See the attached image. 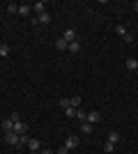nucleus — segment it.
I'll list each match as a JSON object with an SVG mask.
<instances>
[{"label":"nucleus","instance_id":"1","mask_svg":"<svg viewBox=\"0 0 138 154\" xmlns=\"http://www.w3.org/2000/svg\"><path fill=\"white\" fill-rule=\"evenodd\" d=\"M81 145V138L78 136H67V140H65V147L67 149H76Z\"/></svg>","mask_w":138,"mask_h":154},{"label":"nucleus","instance_id":"2","mask_svg":"<svg viewBox=\"0 0 138 154\" xmlns=\"http://www.w3.org/2000/svg\"><path fill=\"white\" fill-rule=\"evenodd\" d=\"M46 23H51V14L48 12H44V14H39L37 19H32V26H46Z\"/></svg>","mask_w":138,"mask_h":154},{"label":"nucleus","instance_id":"3","mask_svg":"<svg viewBox=\"0 0 138 154\" xmlns=\"http://www.w3.org/2000/svg\"><path fill=\"white\" fill-rule=\"evenodd\" d=\"M115 32H118L120 37H124V42H127V44H131V42H133V37L129 35V30H127L124 26H115Z\"/></svg>","mask_w":138,"mask_h":154},{"label":"nucleus","instance_id":"4","mask_svg":"<svg viewBox=\"0 0 138 154\" xmlns=\"http://www.w3.org/2000/svg\"><path fill=\"white\" fill-rule=\"evenodd\" d=\"M14 134H19V136L28 134V124L23 122V120H19V122H14Z\"/></svg>","mask_w":138,"mask_h":154},{"label":"nucleus","instance_id":"5","mask_svg":"<svg viewBox=\"0 0 138 154\" xmlns=\"http://www.w3.org/2000/svg\"><path fill=\"white\" fill-rule=\"evenodd\" d=\"M5 140L9 143V145H16V147H19V143H21V136H19V134H14V131H9V134H5Z\"/></svg>","mask_w":138,"mask_h":154},{"label":"nucleus","instance_id":"6","mask_svg":"<svg viewBox=\"0 0 138 154\" xmlns=\"http://www.w3.org/2000/svg\"><path fill=\"white\" fill-rule=\"evenodd\" d=\"M28 149H30L32 154H39V149H41V143L37 140V138H30V140H28Z\"/></svg>","mask_w":138,"mask_h":154},{"label":"nucleus","instance_id":"7","mask_svg":"<svg viewBox=\"0 0 138 154\" xmlns=\"http://www.w3.org/2000/svg\"><path fill=\"white\" fill-rule=\"evenodd\" d=\"M99 120H101V115H99V110H90L85 115V122H90V124H97Z\"/></svg>","mask_w":138,"mask_h":154},{"label":"nucleus","instance_id":"8","mask_svg":"<svg viewBox=\"0 0 138 154\" xmlns=\"http://www.w3.org/2000/svg\"><path fill=\"white\" fill-rule=\"evenodd\" d=\"M62 39H65L67 44H72V42H76L78 37H76V32H74L72 28H69V30H65V32H62Z\"/></svg>","mask_w":138,"mask_h":154},{"label":"nucleus","instance_id":"9","mask_svg":"<svg viewBox=\"0 0 138 154\" xmlns=\"http://www.w3.org/2000/svg\"><path fill=\"white\" fill-rule=\"evenodd\" d=\"M32 12L37 14V16H39V14H44V12H46V2H44V0H37V2L32 5Z\"/></svg>","mask_w":138,"mask_h":154},{"label":"nucleus","instance_id":"10","mask_svg":"<svg viewBox=\"0 0 138 154\" xmlns=\"http://www.w3.org/2000/svg\"><path fill=\"white\" fill-rule=\"evenodd\" d=\"M32 14V5H19V16H30Z\"/></svg>","mask_w":138,"mask_h":154},{"label":"nucleus","instance_id":"11","mask_svg":"<svg viewBox=\"0 0 138 154\" xmlns=\"http://www.w3.org/2000/svg\"><path fill=\"white\" fill-rule=\"evenodd\" d=\"M0 127H2V131H5V134H9V131H14V122H12V120H9V117H7V120H2V124H0Z\"/></svg>","mask_w":138,"mask_h":154},{"label":"nucleus","instance_id":"12","mask_svg":"<svg viewBox=\"0 0 138 154\" xmlns=\"http://www.w3.org/2000/svg\"><path fill=\"white\" fill-rule=\"evenodd\" d=\"M55 48H58V51H67V48H69V44H67L62 37H58V39H55Z\"/></svg>","mask_w":138,"mask_h":154},{"label":"nucleus","instance_id":"13","mask_svg":"<svg viewBox=\"0 0 138 154\" xmlns=\"http://www.w3.org/2000/svg\"><path fill=\"white\" fill-rule=\"evenodd\" d=\"M81 131H83V134H92V131H94V124H90V122H81Z\"/></svg>","mask_w":138,"mask_h":154},{"label":"nucleus","instance_id":"14","mask_svg":"<svg viewBox=\"0 0 138 154\" xmlns=\"http://www.w3.org/2000/svg\"><path fill=\"white\" fill-rule=\"evenodd\" d=\"M12 53V48H9V44H0V58H7Z\"/></svg>","mask_w":138,"mask_h":154},{"label":"nucleus","instance_id":"15","mask_svg":"<svg viewBox=\"0 0 138 154\" xmlns=\"http://www.w3.org/2000/svg\"><path fill=\"white\" fill-rule=\"evenodd\" d=\"M67 51H69V53H78V51H81V42H78V39H76V42H72Z\"/></svg>","mask_w":138,"mask_h":154},{"label":"nucleus","instance_id":"16","mask_svg":"<svg viewBox=\"0 0 138 154\" xmlns=\"http://www.w3.org/2000/svg\"><path fill=\"white\" fill-rule=\"evenodd\" d=\"M108 143H113V145H118V143H120V134H118V131H111V134H108Z\"/></svg>","mask_w":138,"mask_h":154},{"label":"nucleus","instance_id":"17","mask_svg":"<svg viewBox=\"0 0 138 154\" xmlns=\"http://www.w3.org/2000/svg\"><path fill=\"white\" fill-rule=\"evenodd\" d=\"M127 67H129L131 71H136L138 69V60L136 58H127Z\"/></svg>","mask_w":138,"mask_h":154},{"label":"nucleus","instance_id":"18","mask_svg":"<svg viewBox=\"0 0 138 154\" xmlns=\"http://www.w3.org/2000/svg\"><path fill=\"white\" fill-rule=\"evenodd\" d=\"M69 103H72V108H81V97H78V94L72 97V99H69Z\"/></svg>","mask_w":138,"mask_h":154},{"label":"nucleus","instance_id":"19","mask_svg":"<svg viewBox=\"0 0 138 154\" xmlns=\"http://www.w3.org/2000/svg\"><path fill=\"white\" fill-rule=\"evenodd\" d=\"M104 152H106V154H113V152H115V145L106 140V143H104Z\"/></svg>","mask_w":138,"mask_h":154},{"label":"nucleus","instance_id":"20","mask_svg":"<svg viewBox=\"0 0 138 154\" xmlns=\"http://www.w3.org/2000/svg\"><path fill=\"white\" fill-rule=\"evenodd\" d=\"M65 115H67V117H76V108H72V106H69V108H65Z\"/></svg>","mask_w":138,"mask_h":154},{"label":"nucleus","instance_id":"21","mask_svg":"<svg viewBox=\"0 0 138 154\" xmlns=\"http://www.w3.org/2000/svg\"><path fill=\"white\" fill-rule=\"evenodd\" d=\"M7 12H9V14H19V5H9V7H7Z\"/></svg>","mask_w":138,"mask_h":154},{"label":"nucleus","instance_id":"22","mask_svg":"<svg viewBox=\"0 0 138 154\" xmlns=\"http://www.w3.org/2000/svg\"><path fill=\"white\" fill-rule=\"evenodd\" d=\"M72 103H69V99H60V108H69Z\"/></svg>","mask_w":138,"mask_h":154},{"label":"nucleus","instance_id":"23","mask_svg":"<svg viewBox=\"0 0 138 154\" xmlns=\"http://www.w3.org/2000/svg\"><path fill=\"white\" fill-rule=\"evenodd\" d=\"M28 140H30V136H26V134H23V136H21V143H19V147H21V145H28Z\"/></svg>","mask_w":138,"mask_h":154},{"label":"nucleus","instance_id":"24","mask_svg":"<svg viewBox=\"0 0 138 154\" xmlns=\"http://www.w3.org/2000/svg\"><path fill=\"white\" fill-rule=\"evenodd\" d=\"M9 120H12V122H19L21 115H19V113H12V115H9Z\"/></svg>","mask_w":138,"mask_h":154},{"label":"nucleus","instance_id":"25","mask_svg":"<svg viewBox=\"0 0 138 154\" xmlns=\"http://www.w3.org/2000/svg\"><path fill=\"white\" fill-rule=\"evenodd\" d=\"M55 154H69V149H67L65 145H62V147H60V149H58V152H55Z\"/></svg>","mask_w":138,"mask_h":154},{"label":"nucleus","instance_id":"26","mask_svg":"<svg viewBox=\"0 0 138 154\" xmlns=\"http://www.w3.org/2000/svg\"><path fill=\"white\" fill-rule=\"evenodd\" d=\"M39 154H55V152H51V149H44V147H41V149H39Z\"/></svg>","mask_w":138,"mask_h":154},{"label":"nucleus","instance_id":"27","mask_svg":"<svg viewBox=\"0 0 138 154\" xmlns=\"http://www.w3.org/2000/svg\"><path fill=\"white\" fill-rule=\"evenodd\" d=\"M133 9H136V12H138V0H136V2H133Z\"/></svg>","mask_w":138,"mask_h":154},{"label":"nucleus","instance_id":"28","mask_svg":"<svg viewBox=\"0 0 138 154\" xmlns=\"http://www.w3.org/2000/svg\"><path fill=\"white\" fill-rule=\"evenodd\" d=\"M136 74H138V69H136Z\"/></svg>","mask_w":138,"mask_h":154}]
</instances>
